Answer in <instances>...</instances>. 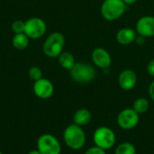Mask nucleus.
<instances>
[{
    "label": "nucleus",
    "mask_w": 154,
    "mask_h": 154,
    "mask_svg": "<svg viewBox=\"0 0 154 154\" xmlns=\"http://www.w3.org/2000/svg\"><path fill=\"white\" fill-rule=\"evenodd\" d=\"M63 141L68 148L73 151L81 150L87 142V136L83 128L74 123L68 125L63 132Z\"/></svg>",
    "instance_id": "nucleus-1"
},
{
    "label": "nucleus",
    "mask_w": 154,
    "mask_h": 154,
    "mask_svg": "<svg viewBox=\"0 0 154 154\" xmlns=\"http://www.w3.org/2000/svg\"><path fill=\"white\" fill-rule=\"evenodd\" d=\"M126 8L127 5L123 0H104L100 7V14L105 20L114 22L124 15Z\"/></svg>",
    "instance_id": "nucleus-2"
},
{
    "label": "nucleus",
    "mask_w": 154,
    "mask_h": 154,
    "mask_svg": "<svg viewBox=\"0 0 154 154\" xmlns=\"http://www.w3.org/2000/svg\"><path fill=\"white\" fill-rule=\"evenodd\" d=\"M70 78L77 83L86 84L91 82L97 75L96 69L88 62H76L69 70Z\"/></svg>",
    "instance_id": "nucleus-3"
},
{
    "label": "nucleus",
    "mask_w": 154,
    "mask_h": 154,
    "mask_svg": "<svg viewBox=\"0 0 154 154\" xmlns=\"http://www.w3.org/2000/svg\"><path fill=\"white\" fill-rule=\"evenodd\" d=\"M65 37L62 33L55 32L50 34L43 43V52L49 58H58L63 51Z\"/></svg>",
    "instance_id": "nucleus-4"
},
{
    "label": "nucleus",
    "mask_w": 154,
    "mask_h": 154,
    "mask_svg": "<svg viewBox=\"0 0 154 154\" xmlns=\"http://www.w3.org/2000/svg\"><path fill=\"white\" fill-rule=\"evenodd\" d=\"M93 142L96 146L107 151L113 148L116 142V135L113 129L108 126H100L93 134Z\"/></svg>",
    "instance_id": "nucleus-5"
},
{
    "label": "nucleus",
    "mask_w": 154,
    "mask_h": 154,
    "mask_svg": "<svg viewBox=\"0 0 154 154\" xmlns=\"http://www.w3.org/2000/svg\"><path fill=\"white\" fill-rule=\"evenodd\" d=\"M37 150L41 154H60L61 145L54 135L44 134L37 141Z\"/></svg>",
    "instance_id": "nucleus-6"
},
{
    "label": "nucleus",
    "mask_w": 154,
    "mask_h": 154,
    "mask_svg": "<svg viewBox=\"0 0 154 154\" xmlns=\"http://www.w3.org/2000/svg\"><path fill=\"white\" fill-rule=\"evenodd\" d=\"M116 122L123 130H132L135 128L140 122V115L133 108H125L117 116Z\"/></svg>",
    "instance_id": "nucleus-7"
},
{
    "label": "nucleus",
    "mask_w": 154,
    "mask_h": 154,
    "mask_svg": "<svg viewBox=\"0 0 154 154\" xmlns=\"http://www.w3.org/2000/svg\"><path fill=\"white\" fill-rule=\"evenodd\" d=\"M47 30L45 22L39 17H32L25 22L24 33L29 39H39L44 35Z\"/></svg>",
    "instance_id": "nucleus-8"
},
{
    "label": "nucleus",
    "mask_w": 154,
    "mask_h": 154,
    "mask_svg": "<svg viewBox=\"0 0 154 154\" xmlns=\"http://www.w3.org/2000/svg\"><path fill=\"white\" fill-rule=\"evenodd\" d=\"M91 60L95 67L103 70L109 69L112 64V57L107 50L98 47L93 50L91 53Z\"/></svg>",
    "instance_id": "nucleus-9"
},
{
    "label": "nucleus",
    "mask_w": 154,
    "mask_h": 154,
    "mask_svg": "<svg viewBox=\"0 0 154 154\" xmlns=\"http://www.w3.org/2000/svg\"><path fill=\"white\" fill-rule=\"evenodd\" d=\"M135 31L138 35L146 39L154 37V15H143L135 23Z\"/></svg>",
    "instance_id": "nucleus-10"
},
{
    "label": "nucleus",
    "mask_w": 154,
    "mask_h": 154,
    "mask_svg": "<svg viewBox=\"0 0 154 154\" xmlns=\"http://www.w3.org/2000/svg\"><path fill=\"white\" fill-rule=\"evenodd\" d=\"M33 92L39 98L48 99L53 95L54 86L49 79L42 78L41 79L34 81Z\"/></svg>",
    "instance_id": "nucleus-11"
},
{
    "label": "nucleus",
    "mask_w": 154,
    "mask_h": 154,
    "mask_svg": "<svg viewBox=\"0 0 154 154\" xmlns=\"http://www.w3.org/2000/svg\"><path fill=\"white\" fill-rule=\"evenodd\" d=\"M118 84L125 91L134 89L137 84V75L135 71L131 69H123L118 76Z\"/></svg>",
    "instance_id": "nucleus-12"
},
{
    "label": "nucleus",
    "mask_w": 154,
    "mask_h": 154,
    "mask_svg": "<svg viewBox=\"0 0 154 154\" xmlns=\"http://www.w3.org/2000/svg\"><path fill=\"white\" fill-rule=\"evenodd\" d=\"M137 37V32L135 29H133L131 27H124L117 31L116 34V42L123 46H128L131 45L135 42V39Z\"/></svg>",
    "instance_id": "nucleus-13"
},
{
    "label": "nucleus",
    "mask_w": 154,
    "mask_h": 154,
    "mask_svg": "<svg viewBox=\"0 0 154 154\" xmlns=\"http://www.w3.org/2000/svg\"><path fill=\"white\" fill-rule=\"evenodd\" d=\"M92 114L87 108H80L77 110L73 116V123L79 126H84L91 122Z\"/></svg>",
    "instance_id": "nucleus-14"
},
{
    "label": "nucleus",
    "mask_w": 154,
    "mask_h": 154,
    "mask_svg": "<svg viewBox=\"0 0 154 154\" xmlns=\"http://www.w3.org/2000/svg\"><path fill=\"white\" fill-rule=\"evenodd\" d=\"M58 59L60 65L67 70H70L76 64L75 57L69 51H62L60 55L58 57Z\"/></svg>",
    "instance_id": "nucleus-15"
},
{
    "label": "nucleus",
    "mask_w": 154,
    "mask_h": 154,
    "mask_svg": "<svg viewBox=\"0 0 154 154\" xmlns=\"http://www.w3.org/2000/svg\"><path fill=\"white\" fill-rule=\"evenodd\" d=\"M137 114L143 115L145 114L150 108V102L145 97H138L134 100L132 107Z\"/></svg>",
    "instance_id": "nucleus-16"
},
{
    "label": "nucleus",
    "mask_w": 154,
    "mask_h": 154,
    "mask_svg": "<svg viewBox=\"0 0 154 154\" xmlns=\"http://www.w3.org/2000/svg\"><path fill=\"white\" fill-rule=\"evenodd\" d=\"M29 44V37L24 33H16L13 38V45L17 50H24Z\"/></svg>",
    "instance_id": "nucleus-17"
},
{
    "label": "nucleus",
    "mask_w": 154,
    "mask_h": 154,
    "mask_svg": "<svg viewBox=\"0 0 154 154\" xmlns=\"http://www.w3.org/2000/svg\"><path fill=\"white\" fill-rule=\"evenodd\" d=\"M115 154H136L135 146L128 142L118 144L115 149Z\"/></svg>",
    "instance_id": "nucleus-18"
},
{
    "label": "nucleus",
    "mask_w": 154,
    "mask_h": 154,
    "mask_svg": "<svg viewBox=\"0 0 154 154\" xmlns=\"http://www.w3.org/2000/svg\"><path fill=\"white\" fill-rule=\"evenodd\" d=\"M28 74H29V77L34 81H37V80H39V79H41L42 78V69L39 67H36V66L31 67L29 71H28Z\"/></svg>",
    "instance_id": "nucleus-19"
},
{
    "label": "nucleus",
    "mask_w": 154,
    "mask_h": 154,
    "mask_svg": "<svg viewBox=\"0 0 154 154\" xmlns=\"http://www.w3.org/2000/svg\"><path fill=\"white\" fill-rule=\"evenodd\" d=\"M24 29H25V22L22 20H16L12 23V30L15 34L24 32Z\"/></svg>",
    "instance_id": "nucleus-20"
},
{
    "label": "nucleus",
    "mask_w": 154,
    "mask_h": 154,
    "mask_svg": "<svg viewBox=\"0 0 154 154\" xmlns=\"http://www.w3.org/2000/svg\"><path fill=\"white\" fill-rule=\"evenodd\" d=\"M84 154H106V151L97 147V146H92L90 148H88Z\"/></svg>",
    "instance_id": "nucleus-21"
},
{
    "label": "nucleus",
    "mask_w": 154,
    "mask_h": 154,
    "mask_svg": "<svg viewBox=\"0 0 154 154\" xmlns=\"http://www.w3.org/2000/svg\"><path fill=\"white\" fill-rule=\"evenodd\" d=\"M146 70H147V73L151 76L154 78V58H152L147 64V67H146Z\"/></svg>",
    "instance_id": "nucleus-22"
},
{
    "label": "nucleus",
    "mask_w": 154,
    "mask_h": 154,
    "mask_svg": "<svg viewBox=\"0 0 154 154\" xmlns=\"http://www.w3.org/2000/svg\"><path fill=\"white\" fill-rule=\"evenodd\" d=\"M148 93H149V97H151V99L154 101V80L151 82V84L149 85L148 88Z\"/></svg>",
    "instance_id": "nucleus-23"
},
{
    "label": "nucleus",
    "mask_w": 154,
    "mask_h": 154,
    "mask_svg": "<svg viewBox=\"0 0 154 154\" xmlns=\"http://www.w3.org/2000/svg\"><path fill=\"white\" fill-rule=\"evenodd\" d=\"M145 40H146V38L145 37H143V36H141V35H138L137 34V37H136V39H135V43L137 44V45H143L144 44V42H145Z\"/></svg>",
    "instance_id": "nucleus-24"
},
{
    "label": "nucleus",
    "mask_w": 154,
    "mask_h": 154,
    "mask_svg": "<svg viewBox=\"0 0 154 154\" xmlns=\"http://www.w3.org/2000/svg\"><path fill=\"white\" fill-rule=\"evenodd\" d=\"M125 2V4L126 5H134L138 0H123Z\"/></svg>",
    "instance_id": "nucleus-25"
},
{
    "label": "nucleus",
    "mask_w": 154,
    "mask_h": 154,
    "mask_svg": "<svg viewBox=\"0 0 154 154\" xmlns=\"http://www.w3.org/2000/svg\"><path fill=\"white\" fill-rule=\"evenodd\" d=\"M27 154H41V153H40V152H39L38 150H32V151H30V152H29Z\"/></svg>",
    "instance_id": "nucleus-26"
},
{
    "label": "nucleus",
    "mask_w": 154,
    "mask_h": 154,
    "mask_svg": "<svg viewBox=\"0 0 154 154\" xmlns=\"http://www.w3.org/2000/svg\"><path fill=\"white\" fill-rule=\"evenodd\" d=\"M0 154H4V153H2V152H0Z\"/></svg>",
    "instance_id": "nucleus-27"
},
{
    "label": "nucleus",
    "mask_w": 154,
    "mask_h": 154,
    "mask_svg": "<svg viewBox=\"0 0 154 154\" xmlns=\"http://www.w3.org/2000/svg\"><path fill=\"white\" fill-rule=\"evenodd\" d=\"M153 49H154V46H153Z\"/></svg>",
    "instance_id": "nucleus-28"
}]
</instances>
